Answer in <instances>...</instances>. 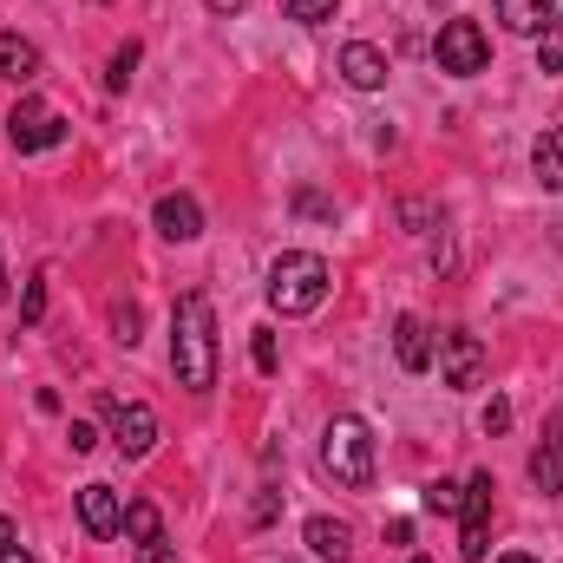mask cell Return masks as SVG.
Listing matches in <instances>:
<instances>
[{"label": "cell", "instance_id": "22", "mask_svg": "<svg viewBox=\"0 0 563 563\" xmlns=\"http://www.w3.org/2000/svg\"><path fill=\"white\" fill-rule=\"evenodd\" d=\"M459 492H465V485H445V478H439V485H426V511L452 518V511H459Z\"/></svg>", "mask_w": 563, "mask_h": 563}, {"label": "cell", "instance_id": "30", "mask_svg": "<svg viewBox=\"0 0 563 563\" xmlns=\"http://www.w3.org/2000/svg\"><path fill=\"white\" fill-rule=\"evenodd\" d=\"M0 563H33V558H26L20 544H0Z\"/></svg>", "mask_w": 563, "mask_h": 563}, {"label": "cell", "instance_id": "28", "mask_svg": "<svg viewBox=\"0 0 563 563\" xmlns=\"http://www.w3.org/2000/svg\"><path fill=\"white\" fill-rule=\"evenodd\" d=\"M66 439H73V452H92V445H99V432H92L86 420H73V432H66Z\"/></svg>", "mask_w": 563, "mask_h": 563}, {"label": "cell", "instance_id": "32", "mask_svg": "<svg viewBox=\"0 0 563 563\" xmlns=\"http://www.w3.org/2000/svg\"><path fill=\"white\" fill-rule=\"evenodd\" d=\"M0 544H13V518H0Z\"/></svg>", "mask_w": 563, "mask_h": 563}, {"label": "cell", "instance_id": "17", "mask_svg": "<svg viewBox=\"0 0 563 563\" xmlns=\"http://www.w3.org/2000/svg\"><path fill=\"white\" fill-rule=\"evenodd\" d=\"M551 13H558V0H498V20H505L511 33H544Z\"/></svg>", "mask_w": 563, "mask_h": 563}, {"label": "cell", "instance_id": "21", "mask_svg": "<svg viewBox=\"0 0 563 563\" xmlns=\"http://www.w3.org/2000/svg\"><path fill=\"white\" fill-rule=\"evenodd\" d=\"M132 66H139V46H119V53H112V73H106V86H112V92H125V86H132Z\"/></svg>", "mask_w": 563, "mask_h": 563}, {"label": "cell", "instance_id": "14", "mask_svg": "<svg viewBox=\"0 0 563 563\" xmlns=\"http://www.w3.org/2000/svg\"><path fill=\"white\" fill-rule=\"evenodd\" d=\"M301 538H308V551H314L321 563H347V551H354V531H347L341 518H308Z\"/></svg>", "mask_w": 563, "mask_h": 563}, {"label": "cell", "instance_id": "34", "mask_svg": "<svg viewBox=\"0 0 563 563\" xmlns=\"http://www.w3.org/2000/svg\"><path fill=\"white\" fill-rule=\"evenodd\" d=\"M505 563H531V558H505Z\"/></svg>", "mask_w": 563, "mask_h": 563}, {"label": "cell", "instance_id": "33", "mask_svg": "<svg viewBox=\"0 0 563 563\" xmlns=\"http://www.w3.org/2000/svg\"><path fill=\"white\" fill-rule=\"evenodd\" d=\"M0 301H7V263H0Z\"/></svg>", "mask_w": 563, "mask_h": 563}, {"label": "cell", "instance_id": "4", "mask_svg": "<svg viewBox=\"0 0 563 563\" xmlns=\"http://www.w3.org/2000/svg\"><path fill=\"white\" fill-rule=\"evenodd\" d=\"M432 59H439V73L472 79V73H485V66H492V40H485V26H478V20H445V26H439V40H432Z\"/></svg>", "mask_w": 563, "mask_h": 563}, {"label": "cell", "instance_id": "24", "mask_svg": "<svg viewBox=\"0 0 563 563\" xmlns=\"http://www.w3.org/2000/svg\"><path fill=\"white\" fill-rule=\"evenodd\" d=\"M40 314H46V276H33V282H26V301H20V321H26V328H33Z\"/></svg>", "mask_w": 563, "mask_h": 563}, {"label": "cell", "instance_id": "10", "mask_svg": "<svg viewBox=\"0 0 563 563\" xmlns=\"http://www.w3.org/2000/svg\"><path fill=\"white\" fill-rule=\"evenodd\" d=\"M79 525H86L92 538H119V531H125V498H119L112 485H86V492H79Z\"/></svg>", "mask_w": 563, "mask_h": 563}, {"label": "cell", "instance_id": "29", "mask_svg": "<svg viewBox=\"0 0 563 563\" xmlns=\"http://www.w3.org/2000/svg\"><path fill=\"white\" fill-rule=\"evenodd\" d=\"M505 426H511V407H505V400H492V407H485V432H505Z\"/></svg>", "mask_w": 563, "mask_h": 563}, {"label": "cell", "instance_id": "15", "mask_svg": "<svg viewBox=\"0 0 563 563\" xmlns=\"http://www.w3.org/2000/svg\"><path fill=\"white\" fill-rule=\"evenodd\" d=\"M0 79L33 86V79H40V46H33V40H20V33H0Z\"/></svg>", "mask_w": 563, "mask_h": 563}, {"label": "cell", "instance_id": "13", "mask_svg": "<svg viewBox=\"0 0 563 563\" xmlns=\"http://www.w3.org/2000/svg\"><path fill=\"white\" fill-rule=\"evenodd\" d=\"M394 354H400L407 374H426L432 367V328H426L420 314H400L394 321Z\"/></svg>", "mask_w": 563, "mask_h": 563}, {"label": "cell", "instance_id": "1", "mask_svg": "<svg viewBox=\"0 0 563 563\" xmlns=\"http://www.w3.org/2000/svg\"><path fill=\"white\" fill-rule=\"evenodd\" d=\"M170 374L184 394H210L217 387V314L210 295H177L170 308Z\"/></svg>", "mask_w": 563, "mask_h": 563}, {"label": "cell", "instance_id": "12", "mask_svg": "<svg viewBox=\"0 0 563 563\" xmlns=\"http://www.w3.org/2000/svg\"><path fill=\"white\" fill-rule=\"evenodd\" d=\"M531 485L544 498H563V420L544 426V439L531 445Z\"/></svg>", "mask_w": 563, "mask_h": 563}, {"label": "cell", "instance_id": "5", "mask_svg": "<svg viewBox=\"0 0 563 563\" xmlns=\"http://www.w3.org/2000/svg\"><path fill=\"white\" fill-rule=\"evenodd\" d=\"M492 472H472L465 478V492H459V558L478 563L492 551Z\"/></svg>", "mask_w": 563, "mask_h": 563}, {"label": "cell", "instance_id": "18", "mask_svg": "<svg viewBox=\"0 0 563 563\" xmlns=\"http://www.w3.org/2000/svg\"><path fill=\"white\" fill-rule=\"evenodd\" d=\"M125 538H132V544L164 538V518H157V505H144V498H132V505H125Z\"/></svg>", "mask_w": 563, "mask_h": 563}, {"label": "cell", "instance_id": "23", "mask_svg": "<svg viewBox=\"0 0 563 563\" xmlns=\"http://www.w3.org/2000/svg\"><path fill=\"white\" fill-rule=\"evenodd\" d=\"M250 354H256V374H276L282 354H276V334L269 328H256V341H250Z\"/></svg>", "mask_w": 563, "mask_h": 563}, {"label": "cell", "instance_id": "19", "mask_svg": "<svg viewBox=\"0 0 563 563\" xmlns=\"http://www.w3.org/2000/svg\"><path fill=\"white\" fill-rule=\"evenodd\" d=\"M538 73H563V13H551V26L538 33Z\"/></svg>", "mask_w": 563, "mask_h": 563}, {"label": "cell", "instance_id": "31", "mask_svg": "<svg viewBox=\"0 0 563 563\" xmlns=\"http://www.w3.org/2000/svg\"><path fill=\"white\" fill-rule=\"evenodd\" d=\"M203 7H210V13H236L243 0H203Z\"/></svg>", "mask_w": 563, "mask_h": 563}, {"label": "cell", "instance_id": "8", "mask_svg": "<svg viewBox=\"0 0 563 563\" xmlns=\"http://www.w3.org/2000/svg\"><path fill=\"white\" fill-rule=\"evenodd\" d=\"M106 420H112V445L125 452V459H144L151 445H157V413L151 407H125V400H106Z\"/></svg>", "mask_w": 563, "mask_h": 563}, {"label": "cell", "instance_id": "27", "mask_svg": "<svg viewBox=\"0 0 563 563\" xmlns=\"http://www.w3.org/2000/svg\"><path fill=\"white\" fill-rule=\"evenodd\" d=\"M139 563H177L170 538H151V544H139Z\"/></svg>", "mask_w": 563, "mask_h": 563}, {"label": "cell", "instance_id": "9", "mask_svg": "<svg viewBox=\"0 0 563 563\" xmlns=\"http://www.w3.org/2000/svg\"><path fill=\"white\" fill-rule=\"evenodd\" d=\"M151 223H157V236H170V243H197V236H203V210H197V197H184V190L157 197Z\"/></svg>", "mask_w": 563, "mask_h": 563}, {"label": "cell", "instance_id": "26", "mask_svg": "<svg viewBox=\"0 0 563 563\" xmlns=\"http://www.w3.org/2000/svg\"><path fill=\"white\" fill-rule=\"evenodd\" d=\"M295 210H301V217H334V203L314 197V190H295Z\"/></svg>", "mask_w": 563, "mask_h": 563}, {"label": "cell", "instance_id": "25", "mask_svg": "<svg viewBox=\"0 0 563 563\" xmlns=\"http://www.w3.org/2000/svg\"><path fill=\"white\" fill-rule=\"evenodd\" d=\"M112 334H119L125 347L139 341V308H132V301H119V308H112Z\"/></svg>", "mask_w": 563, "mask_h": 563}, {"label": "cell", "instance_id": "6", "mask_svg": "<svg viewBox=\"0 0 563 563\" xmlns=\"http://www.w3.org/2000/svg\"><path fill=\"white\" fill-rule=\"evenodd\" d=\"M439 380H445L452 394H472V387L485 380V341L465 334V328L439 334Z\"/></svg>", "mask_w": 563, "mask_h": 563}, {"label": "cell", "instance_id": "2", "mask_svg": "<svg viewBox=\"0 0 563 563\" xmlns=\"http://www.w3.org/2000/svg\"><path fill=\"white\" fill-rule=\"evenodd\" d=\"M334 288V269L314 256V250H288L269 263V308L276 314H314Z\"/></svg>", "mask_w": 563, "mask_h": 563}, {"label": "cell", "instance_id": "16", "mask_svg": "<svg viewBox=\"0 0 563 563\" xmlns=\"http://www.w3.org/2000/svg\"><path fill=\"white\" fill-rule=\"evenodd\" d=\"M531 170H538V184H544V190H558V197H563V125H551L544 139L531 144Z\"/></svg>", "mask_w": 563, "mask_h": 563}, {"label": "cell", "instance_id": "20", "mask_svg": "<svg viewBox=\"0 0 563 563\" xmlns=\"http://www.w3.org/2000/svg\"><path fill=\"white\" fill-rule=\"evenodd\" d=\"M282 7H288V20H301V26H321V20H334L341 0H282Z\"/></svg>", "mask_w": 563, "mask_h": 563}, {"label": "cell", "instance_id": "3", "mask_svg": "<svg viewBox=\"0 0 563 563\" xmlns=\"http://www.w3.org/2000/svg\"><path fill=\"white\" fill-rule=\"evenodd\" d=\"M321 472L334 485H347V492L374 485V439H367V426L354 420V413H334V420L321 426Z\"/></svg>", "mask_w": 563, "mask_h": 563}, {"label": "cell", "instance_id": "11", "mask_svg": "<svg viewBox=\"0 0 563 563\" xmlns=\"http://www.w3.org/2000/svg\"><path fill=\"white\" fill-rule=\"evenodd\" d=\"M341 79H347L354 92H380V86H387V53L367 46V40H347V46H341Z\"/></svg>", "mask_w": 563, "mask_h": 563}, {"label": "cell", "instance_id": "7", "mask_svg": "<svg viewBox=\"0 0 563 563\" xmlns=\"http://www.w3.org/2000/svg\"><path fill=\"white\" fill-rule=\"evenodd\" d=\"M66 119L53 112V106H40V99H20L13 112H7V139L13 151H53V144H66Z\"/></svg>", "mask_w": 563, "mask_h": 563}]
</instances>
